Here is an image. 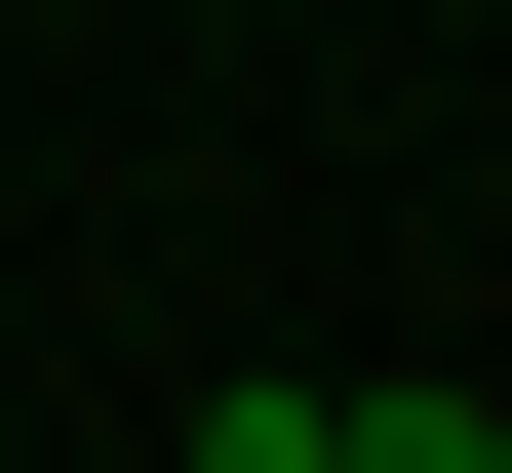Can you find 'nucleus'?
I'll use <instances>...</instances> for the list:
<instances>
[]
</instances>
